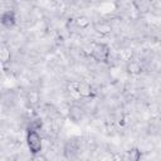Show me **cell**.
<instances>
[{
	"instance_id": "6da1fadb",
	"label": "cell",
	"mask_w": 161,
	"mask_h": 161,
	"mask_svg": "<svg viewBox=\"0 0 161 161\" xmlns=\"http://www.w3.org/2000/svg\"><path fill=\"white\" fill-rule=\"evenodd\" d=\"M109 47L104 43H93L91 48V57L96 62H107L109 59Z\"/></svg>"
},
{
	"instance_id": "7a4b0ae2",
	"label": "cell",
	"mask_w": 161,
	"mask_h": 161,
	"mask_svg": "<svg viewBox=\"0 0 161 161\" xmlns=\"http://www.w3.org/2000/svg\"><path fill=\"white\" fill-rule=\"evenodd\" d=\"M26 145H28L29 151L33 155H36L42 151V147H43L42 137L35 130H30V128L28 130V132H26Z\"/></svg>"
},
{
	"instance_id": "3957f363",
	"label": "cell",
	"mask_w": 161,
	"mask_h": 161,
	"mask_svg": "<svg viewBox=\"0 0 161 161\" xmlns=\"http://www.w3.org/2000/svg\"><path fill=\"white\" fill-rule=\"evenodd\" d=\"M0 23L5 26V28H13L16 23V18H15V13L13 10H5L1 15H0Z\"/></svg>"
},
{
	"instance_id": "277c9868",
	"label": "cell",
	"mask_w": 161,
	"mask_h": 161,
	"mask_svg": "<svg viewBox=\"0 0 161 161\" xmlns=\"http://www.w3.org/2000/svg\"><path fill=\"white\" fill-rule=\"evenodd\" d=\"M140 158H141V151L137 147L128 148L121 156V161H140Z\"/></svg>"
},
{
	"instance_id": "5b68a950",
	"label": "cell",
	"mask_w": 161,
	"mask_h": 161,
	"mask_svg": "<svg viewBox=\"0 0 161 161\" xmlns=\"http://www.w3.org/2000/svg\"><path fill=\"white\" fill-rule=\"evenodd\" d=\"M126 69H127V72H128L130 74H132V75H138V74L142 73V69H143V68H142L141 62H138V60H131V62L127 63Z\"/></svg>"
},
{
	"instance_id": "8992f818",
	"label": "cell",
	"mask_w": 161,
	"mask_h": 161,
	"mask_svg": "<svg viewBox=\"0 0 161 161\" xmlns=\"http://www.w3.org/2000/svg\"><path fill=\"white\" fill-rule=\"evenodd\" d=\"M75 92H78L82 97H91L92 96V88L89 84L84 83V82H78L75 83Z\"/></svg>"
},
{
	"instance_id": "52a82bcc",
	"label": "cell",
	"mask_w": 161,
	"mask_h": 161,
	"mask_svg": "<svg viewBox=\"0 0 161 161\" xmlns=\"http://www.w3.org/2000/svg\"><path fill=\"white\" fill-rule=\"evenodd\" d=\"M83 116H84V111H83V108L80 107V106H72L70 108H69V117L74 121V122H78V121H80L82 118H83Z\"/></svg>"
},
{
	"instance_id": "ba28073f",
	"label": "cell",
	"mask_w": 161,
	"mask_h": 161,
	"mask_svg": "<svg viewBox=\"0 0 161 161\" xmlns=\"http://www.w3.org/2000/svg\"><path fill=\"white\" fill-rule=\"evenodd\" d=\"M94 29L101 34H108L112 30V26L106 21H101V23H96Z\"/></svg>"
},
{
	"instance_id": "9c48e42d",
	"label": "cell",
	"mask_w": 161,
	"mask_h": 161,
	"mask_svg": "<svg viewBox=\"0 0 161 161\" xmlns=\"http://www.w3.org/2000/svg\"><path fill=\"white\" fill-rule=\"evenodd\" d=\"M75 24H77V26H79L80 29H84V28H87V26L89 25V20H88L87 18H84V16H79V18H77V20H75Z\"/></svg>"
}]
</instances>
